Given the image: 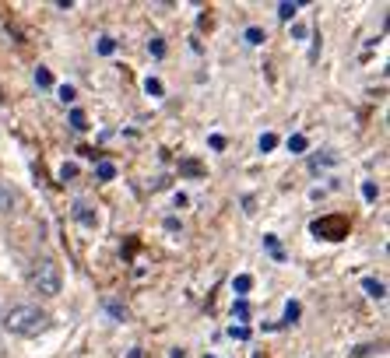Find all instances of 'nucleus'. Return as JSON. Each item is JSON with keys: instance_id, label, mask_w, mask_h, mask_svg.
Listing matches in <instances>:
<instances>
[{"instance_id": "nucleus-5", "label": "nucleus", "mask_w": 390, "mask_h": 358, "mask_svg": "<svg viewBox=\"0 0 390 358\" xmlns=\"http://www.w3.org/2000/svg\"><path fill=\"white\" fill-rule=\"evenodd\" d=\"M362 291H365L369 298H383V295H386V284L376 281V277H362Z\"/></svg>"}, {"instance_id": "nucleus-29", "label": "nucleus", "mask_w": 390, "mask_h": 358, "mask_svg": "<svg viewBox=\"0 0 390 358\" xmlns=\"http://www.w3.org/2000/svg\"><path fill=\"white\" fill-rule=\"evenodd\" d=\"M292 36H295V39H306V25H292Z\"/></svg>"}, {"instance_id": "nucleus-14", "label": "nucleus", "mask_w": 390, "mask_h": 358, "mask_svg": "<svg viewBox=\"0 0 390 358\" xmlns=\"http://www.w3.org/2000/svg\"><path fill=\"white\" fill-rule=\"evenodd\" d=\"M144 92H148L152 99H162V95H166V88H162L159 78H144Z\"/></svg>"}, {"instance_id": "nucleus-23", "label": "nucleus", "mask_w": 390, "mask_h": 358, "mask_svg": "<svg viewBox=\"0 0 390 358\" xmlns=\"http://www.w3.org/2000/svg\"><path fill=\"white\" fill-rule=\"evenodd\" d=\"M57 95H60V102H64V106H67V102H74V99H78V92H74V88H71V85H60V88H57Z\"/></svg>"}, {"instance_id": "nucleus-25", "label": "nucleus", "mask_w": 390, "mask_h": 358, "mask_svg": "<svg viewBox=\"0 0 390 358\" xmlns=\"http://www.w3.org/2000/svg\"><path fill=\"white\" fill-rule=\"evenodd\" d=\"M274 148H278V137H274V134H264V137H260V151L267 155V151H274Z\"/></svg>"}, {"instance_id": "nucleus-12", "label": "nucleus", "mask_w": 390, "mask_h": 358, "mask_svg": "<svg viewBox=\"0 0 390 358\" xmlns=\"http://www.w3.org/2000/svg\"><path fill=\"white\" fill-rule=\"evenodd\" d=\"M232 316H236V319L246 326V319H250V302H246V298H236V305H232Z\"/></svg>"}, {"instance_id": "nucleus-19", "label": "nucleus", "mask_w": 390, "mask_h": 358, "mask_svg": "<svg viewBox=\"0 0 390 358\" xmlns=\"http://www.w3.org/2000/svg\"><path fill=\"white\" fill-rule=\"evenodd\" d=\"M71 127H74V130H88V116H85V109H71Z\"/></svg>"}, {"instance_id": "nucleus-30", "label": "nucleus", "mask_w": 390, "mask_h": 358, "mask_svg": "<svg viewBox=\"0 0 390 358\" xmlns=\"http://www.w3.org/2000/svg\"><path fill=\"white\" fill-rule=\"evenodd\" d=\"M169 358H187V351H180V347H173V351H169Z\"/></svg>"}, {"instance_id": "nucleus-1", "label": "nucleus", "mask_w": 390, "mask_h": 358, "mask_svg": "<svg viewBox=\"0 0 390 358\" xmlns=\"http://www.w3.org/2000/svg\"><path fill=\"white\" fill-rule=\"evenodd\" d=\"M50 326V316L39 309V305H15L8 316H4V330L8 333H18V337H36Z\"/></svg>"}, {"instance_id": "nucleus-18", "label": "nucleus", "mask_w": 390, "mask_h": 358, "mask_svg": "<svg viewBox=\"0 0 390 358\" xmlns=\"http://www.w3.org/2000/svg\"><path fill=\"white\" fill-rule=\"evenodd\" d=\"M36 85H39V88H53V74H50V67H36Z\"/></svg>"}, {"instance_id": "nucleus-10", "label": "nucleus", "mask_w": 390, "mask_h": 358, "mask_svg": "<svg viewBox=\"0 0 390 358\" xmlns=\"http://www.w3.org/2000/svg\"><path fill=\"white\" fill-rule=\"evenodd\" d=\"M285 144H288V151H292V155H306V148H309V141H306L302 134H292Z\"/></svg>"}, {"instance_id": "nucleus-26", "label": "nucleus", "mask_w": 390, "mask_h": 358, "mask_svg": "<svg viewBox=\"0 0 390 358\" xmlns=\"http://www.w3.org/2000/svg\"><path fill=\"white\" fill-rule=\"evenodd\" d=\"M74 176H78V165H71V162H67V165L60 169V179L67 183V179H74Z\"/></svg>"}, {"instance_id": "nucleus-2", "label": "nucleus", "mask_w": 390, "mask_h": 358, "mask_svg": "<svg viewBox=\"0 0 390 358\" xmlns=\"http://www.w3.org/2000/svg\"><path fill=\"white\" fill-rule=\"evenodd\" d=\"M29 281H32V288H36L39 295H46V298L60 295V288H64L60 263H57V260H50V256L36 260V263H32V270H29Z\"/></svg>"}, {"instance_id": "nucleus-21", "label": "nucleus", "mask_w": 390, "mask_h": 358, "mask_svg": "<svg viewBox=\"0 0 390 358\" xmlns=\"http://www.w3.org/2000/svg\"><path fill=\"white\" fill-rule=\"evenodd\" d=\"M106 312H109L113 319H127V309H123L120 302H113V298H106Z\"/></svg>"}, {"instance_id": "nucleus-15", "label": "nucleus", "mask_w": 390, "mask_h": 358, "mask_svg": "<svg viewBox=\"0 0 390 358\" xmlns=\"http://www.w3.org/2000/svg\"><path fill=\"white\" fill-rule=\"evenodd\" d=\"M299 316H302V305H299L295 298H292V302H285V319H281V323H295Z\"/></svg>"}, {"instance_id": "nucleus-7", "label": "nucleus", "mask_w": 390, "mask_h": 358, "mask_svg": "<svg viewBox=\"0 0 390 358\" xmlns=\"http://www.w3.org/2000/svg\"><path fill=\"white\" fill-rule=\"evenodd\" d=\"M95 176H99L102 183H109V179H116V165L102 158V162H95Z\"/></svg>"}, {"instance_id": "nucleus-20", "label": "nucleus", "mask_w": 390, "mask_h": 358, "mask_svg": "<svg viewBox=\"0 0 390 358\" xmlns=\"http://www.w3.org/2000/svg\"><path fill=\"white\" fill-rule=\"evenodd\" d=\"M264 246L271 249V256H274V260H285V253H281V242H278V235H264Z\"/></svg>"}, {"instance_id": "nucleus-8", "label": "nucleus", "mask_w": 390, "mask_h": 358, "mask_svg": "<svg viewBox=\"0 0 390 358\" xmlns=\"http://www.w3.org/2000/svg\"><path fill=\"white\" fill-rule=\"evenodd\" d=\"M250 288H253V277H250V274H239V277L232 281V291H236L239 298H246V295H250Z\"/></svg>"}, {"instance_id": "nucleus-3", "label": "nucleus", "mask_w": 390, "mask_h": 358, "mask_svg": "<svg viewBox=\"0 0 390 358\" xmlns=\"http://www.w3.org/2000/svg\"><path fill=\"white\" fill-rule=\"evenodd\" d=\"M309 232L316 235V239H327V242H337V239H344L348 235V218H320V221H313L309 225Z\"/></svg>"}, {"instance_id": "nucleus-17", "label": "nucleus", "mask_w": 390, "mask_h": 358, "mask_svg": "<svg viewBox=\"0 0 390 358\" xmlns=\"http://www.w3.org/2000/svg\"><path fill=\"white\" fill-rule=\"evenodd\" d=\"M148 53H152L155 60H162V57H166V39H159V36L148 39Z\"/></svg>"}, {"instance_id": "nucleus-11", "label": "nucleus", "mask_w": 390, "mask_h": 358, "mask_svg": "<svg viewBox=\"0 0 390 358\" xmlns=\"http://www.w3.org/2000/svg\"><path fill=\"white\" fill-rule=\"evenodd\" d=\"M334 162H337V158H334L330 151H323V155H313V158H309V169L320 172V169H327V165H334Z\"/></svg>"}, {"instance_id": "nucleus-13", "label": "nucleus", "mask_w": 390, "mask_h": 358, "mask_svg": "<svg viewBox=\"0 0 390 358\" xmlns=\"http://www.w3.org/2000/svg\"><path fill=\"white\" fill-rule=\"evenodd\" d=\"M11 207H15V197L4 183H0V214H11Z\"/></svg>"}, {"instance_id": "nucleus-22", "label": "nucleus", "mask_w": 390, "mask_h": 358, "mask_svg": "<svg viewBox=\"0 0 390 358\" xmlns=\"http://www.w3.org/2000/svg\"><path fill=\"white\" fill-rule=\"evenodd\" d=\"M229 337H232V340H250V326H243V323H232V326H229Z\"/></svg>"}, {"instance_id": "nucleus-6", "label": "nucleus", "mask_w": 390, "mask_h": 358, "mask_svg": "<svg viewBox=\"0 0 390 358\" xmlns=\"http://www.w3.org/2000/svg\"><path fill=\"white\" fill-rule=\"evenodd\" d=\"M95 53H99V57H113V53H116V39H113V36H99Z\"/></svg>"}, {"instance_id": "nucleus-24", "label": "nucleus", "mask_w": 390, "mask_h": 358, "mask_svg": "<svg viewBox=\"0 0 390 358\" xmlns=\"http://www.w3.org/2000/svg\"><path fill=\"white\" fill-rule=\"evenodd\" d=\"M362 197H365V200H369V204H372V200H376V197H379V186H376V183H369V179H365V183H362Z\"/></svg>"}, {"instance_id": "nucleus-4", "label": "nucleus", "mask_w": 390, "mask_h": 358, "mask_svg": "<svg viewBox=\"0 0 390 358\" xmlns=\"http://www.w3.org/2000/svg\"><path fill=\"white\" fill-rule=\"evenodd\" d=\"M74 218H78L85 228H95V214H92V207H88L85 200H78V204H74Z\"/></svg>"}, {"instance_id": "nucleus-16", "label": "nucleus", "mask_w": 390, "mask_h": 358, "mask_svg": "<svg viewBox=\"0 0 390 358\" xmlns=\"http://www.w3.org/2000/svg\"><path fill=\"white\" fill-rule=\"evenodd\" d=\"M299 15V4H288V0H285V4H278V18L281 22H292Z\"/></svg>"}, {"instance_id": "nucleus-28", "label": "nucleus", "mask_w": 390, "mask_h": 358, "mask_svg": "<svg viewBox=\"0 0 390 358\" xmlns=\"http://www.w3.org/2000/svg\"><path fill=\"white\" fill-rule=\"evenodd\" d=\"M211 148H215V151H222V148H225V137H222V134H215V137H211Z\"/></svg>"}, {"instance_id": "nucleus-27", "label": "nucleus", "mask_w": 390, "mask_h": 358, "mask_svg": "<svg viewBox=\"0 0 390 358\" xmlns=\"http://www.w3.org/2000/svg\"><path fill=\"white\" fill-rule=\"evenodd\" d=\"M180 169H183L187 176H201V165H197V162H183Z\"/></svg>"}, {"instance_id": "nucleus-31", "label": "nucleus", "mask_w": 390, "mask_h": 358, "mask_svg": "<svg viewBox=\"0 0 390 358\" xmlns=\"http://www.w3.org/2000/svg\"><path fill=\"white\" fill-rule=\"evenodd\" d=\"M204 358H215V354H211V351H208V354H204Z\"/></svg>"}, {"instance_id": "nucleus-9", "label": "nucleus", "mask_w": 390, "mask_h": 358, "mask_svg": "<svg viewBox=\"0 0 390 358\" xmlns=\"http://www.w3.org/2000/svg\"><path fill=\"white\" fill-rule=\"evenodd\" d=\"M243 39H246V46H264V29H257V25H250L246 32H243Z\"/></svg>"}]
</instances>
